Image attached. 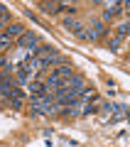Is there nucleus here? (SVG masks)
<instances>
[{"label": "nucleus", "mask_w": 130, "mask_h": 147, "mask_svg": "<svg viewBox=\"0 0 130 147\" xmlns=\"http://www.w3.org/2000/svg\"><path fill=\"white\" fill-rule=\"evenodd\" d=\"M37 42H39V37H37L35 32H30V30H27V32L20 37V39H17L15 44H17V49H25V52H30L32 47H37Z\"/></svg>", "instance_id": "f257e3e1"}, {"label": "nucleus", "mask_w": 130, "mask_h": 147, "mask_svg": "<svg viewBox=\"0 0 130 147\" xmlns=\"http://www.w3.org/2000/svg\"><path fill=\"white\" fill-rule=\"evenodd\" d=\"M62 86H66V88H71V91H76V93H81V91L86 88V79H83L81 74H71L69 79H64Z\"/></svg>", "instance_id": "f03ea898"}, {"label": "nucleus", "mask_w": 130, "mask_h": 147, "mask_svg": "<svg viewBox=\"0 0 130 147\" xmlns=\"http://www.w3.org/2000/svg\"><path fill=\"white\" fill-rule=\"evenodd\" d=\"M120 12H123V5H120V3H108V5H106V10H103L101 22H103V25H108V22L113 20L115 15H120Z\"/></svg>", "instance_id": "7ed1b4c3"}, {"label": "nucleus", "mask_w": 130, "mask_h": 147, "mask_svg": "<svg viewBox=\"0 0 130 147\" xmlns=\"http://www.w3.org/2000/svg\"><path fill=\"white\" fill-rule=\"evenodd\" d=\"M20 91L17 88H12V81H10V76H5V79L0 81V98H5V100H10L12 96H17Z\"/></svg>", "instance_id": "20e7f679"}, {"label": "nucleus", "mask_w": 130, "mask_h": 147, "mask_svg": "<svg viewBox=\"0 0 130 147\" xmlns=\"http://www.w3.org/2000/svg\"><path fill=\"white\" fill-rule=\"evenodd\" d=\"M25 25H20V22H12V25H7V30H5V34L7 37H10V39H12V42H17V39H20V37L22 34H25Z\"/></svg>", "instance_id": "39448f33"}, {"label": "nucleus", "mask_w": 130, "mask_h": 147, "mask_svg": "<svg viewBox=\"0 0 130 147\" xmlns=\"http://www.w3.org/2000/svg\"><path fill=\"white\" fill-rule=\"evenodd\" d=\"M64 27H66L69 32H74V34H76V32H79V30H83L86 25H83L81 20H76V17H64Z\"/></svg>", "instance_id": "423d86ee"}, {"label": "nucleus", "mask_w": 130, "mask_h": 147, "mask_svg": "<svg viewBox=\"0 0 130 147\" xmlns=\"http://www.w3.org/2000/svg\"><path fill=\"white\" fill-rule=\"evenodd\" d=\"M52 71L57 74V76H62V79H69V76L74 74V66H71V64H59V66L52 69Z\"/></svg>", "instance_id": "0eeeda50"}, {"label": "nucleus", "mask_w": 130, "mask_h": 147, "mask_svg": "<svg viewBox=\"0 0 130 147\" xmlns=\"http://www.w3.org/2000/svg\"><path fill=\"white\" fill-rule=\"evenodd\" d=\"M106 39H108V47L113 49V52H120V44H123V39H120V37H115V34H113V30H108Z\"/></svg>", "instance_id": "6e6552de"}, {"label": "nucleus", "mask_w": 130, "mask_h": 147, "mask_svg": "<svg viewBox=\"0 0 130 147\" xmlns=\"http://www.w3.org/2000/svg\"><path fill=\"white\" fill-rule=\"evenodd\" d=\"M128 30H130V25H128V22L123 20V22H120V25H118V27L113 30V34H115V37H120V39H125V34H128Z\"/></svg>", "instance_id": "1a4fd4ad"}, {"label": "nucleus", "mask_w": 130, "mask_h": 147, "mask_svg": "<svg viewBox=\"0 0 130 147\" xmlns=\"http://www.w3.org/2000/svg\"><path fill=\"white\" fill-rule=\"evenodd\" d=\"M30 93L32 96H44V86H42L39 81H32L30 84Z\"/></svg>", "instance_id": "9d476101"}, {"label": "nucleus", "mask_w": 130, "mask_h": 147, "mask_svg": "<svg viewBox=\"0 0 130 147\" xmlns=\"http://www.w3.org/2000/svg\"><path fill=\"white\" fill-rule=\"evenodd\" d=\"M12 44H15V42H12V39H10L7 34H3V37H0V52H5L7 47H12Z\"/></svg>", "instance_id": "9b49d317"}, {"label": "nucleus", "mask_w": 130, "mask_h": 147, "mask_svg": "<svg viewBox=\"0 0 130 147\" xmlns=\"http://www.w3.org/2000/svg\"><path fill=\"white\" fill-rule=\"evenodd\" d=\"M3 15H7V7L3 5V3H0V17H3Z\"/></svg>", "instance_id": "f8f14e48"}]
</instances>
